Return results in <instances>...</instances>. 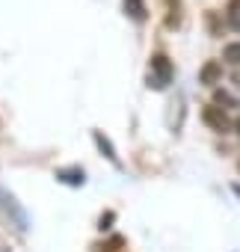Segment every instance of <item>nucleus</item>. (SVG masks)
I'll return each instance as SVG.
<instances>
[{"label":"nucleus","mask_w":240,"mask_h":252,"mask_svg":"<svg viewBox=\"0 0 240 252\" xmlns=\"http://www.w3.org/2000/svg\"><path fill=\"white\" fill-rule=\"evenodd\" d=\"M172 77H175V65H172V60H169L166 54H154L151 63H149L146 86L154 89V92H160V89H166V86L172 83Z\"/></svg>","instance_id":"obj_1"},{"label":"nucleus","mask_w":240,"mask_h":252,"mask_svg":"<svg viewBox=\"0 0 240 252\" xmlns=\"http://www.w3.org/2000/svg\"><path fill=\"white\" fill-rule=\"evenodd\" d=\"M125 15L134 18L137 24H143L149 18V9H146V0H125Z\"/></svg>","instance_id":"obj_6"},{"label":"nucleus","mask_w":240,"mask_h":252,"mask_svg":"<svg viewBox=\"0 0 240 252\" xmlns=\"http://www.w3.org/2000/svg\"><path fill=\"white\" fill-rule=\"evenodd\" d=\"M234 128H237V134H240V122H237V125H234Z\"/></svg>","instance_id":"obj_13"},{"label":"nucleus","mask_w":240,"mask_h":252,"mask_svg":"<svg viewBox=\"0 0 240 252\" xmlns=\"http://www.w3.org/2000/svg\"><path fill=\"white\" fill-rule=\"evenodd\" d=\"M222 60L231 63V65H240V42H228L222 48Z\"/></svg>","instance_id":"obj_9"},{"label":"nucleus","mask_w":240,"mask_h":252,"mask_svg":"<svg viewBox=\"0 0 240 252\" xmlns=\"http://www.w3.org/2000/svg\"><path fill=\"white\" fill-rule=\"evenodd\" d=\"M225 18L234 30H240V0H228V6H225Z\"/></svg>","instance_id":"obj_8"},{"label":"nucleus","mask_w":240,"mask_h":252,"mask_svg":"<svg viewBox=\"0 0 240 252\" xmlns=\"http://www.w3.org/2000/svg\"><path fill=\"white\" fill-rule=\"evenodd\" d=\"M3 202H6V211H9V214L15 217V222H18V228H21V231H27V228H30V220H27V211H24V208H21V205L15 202V196L3 190Z\"/></svg>","instance_id":"obj_4"},{"label":"nucleus","mask_w":240,"mask_h":252,"mask_svg":"<svg viewBox=\"0 0 240 252\" xmlns=\"http://www.w3.org/2000/svg\"><path fill=\"white\" fill-rule=\"evenodd\" d=\"M231 190H234V193H237V199H240V184H234V187H231Z\"/></svg>","instance_id":"obj_12"},{"label":"nucleus","mask_w":240,"mask_h":252,"mask_svg":"<svg viewBox=\"0 0 240 252\" xmlns=\"http://www.w3.org/2000/svg\"><path fill=\"white\" fill-rule=\"evenodd\" d=\"M57 178L65 181V184H71V187H80V184L86 181L83 169H57Z\"/></svg>","instance_id":"obj_7"},{"label":"nucleus","mask_w":240,"mask_h":252,"mask_svg":"<svg viewBox=\"0 0 240 252\" xmlns=\"http://www.w3.org/2000/svg\"><path fill=\"white\" fill-rule=\"evenodd\" d=\"M216 104H222V110H225V104H234V98L225 89H216Z\"/></svg>","instance_id":"obj_10"},{"label":"nucleus","mask_w":240,"mask_h":252,"mask_svg":"<svg viewBox=\"0 0 240 252\" xmlns=\"http://www.w3.org/2000/svg\"><path fill=\"white\" fill-rule=\"evenodd\" d=\"M92 140H95V146L107 155V160L113 163V166H122V163H119V155H116V149H113V143H110V137H104L101 131H92Z\"/></svg>","instance_id":"obj_5"},{"label":"nucleus","mask_w":240,"mask_h":252,"mask_svg":"<svg viewBox=\"0 0 240 252\" xmlns=\"http://www.w3.org/2000/svg\"><path fill=\"white\" fill-rule=\"evenodd\" d=\"M199 83H205V86L222 83V63H219V60H208V63L199 68Z\"/></svg>","instance_id":"obj_3"},{"label":"nucleus","mask_w":240,"mask_h":252,"mask_svg":"<svg viewBox=\"0 0 240 252\" xmlns=\"http://www.w3.org/2000/svg\"><path fill=\"white\" fill-rule=\"evenodd\" d=\"M122 243H125L122 237H113V240H110L107 246H101V249H104V252H116V249H119V246H122Z\"/></svg>","instance_id":"obj_11"},{"label":"nucleus","mask_w":240,"mask_h":252,"mask_svg":"<svg viewBox=\"0 0 240 252\" xmlns=\"http://www.w3.org/2000/svg\"><path fill=\"white\" fill-rule=\"evenodd\" d=\"M202 122L208 125L210 131H216V134H228V131H231V119H228V113H225L222 107H216V104H208V107L202 110Z\"/></svg>","instance_id":"obj_2"}]
</instances>
